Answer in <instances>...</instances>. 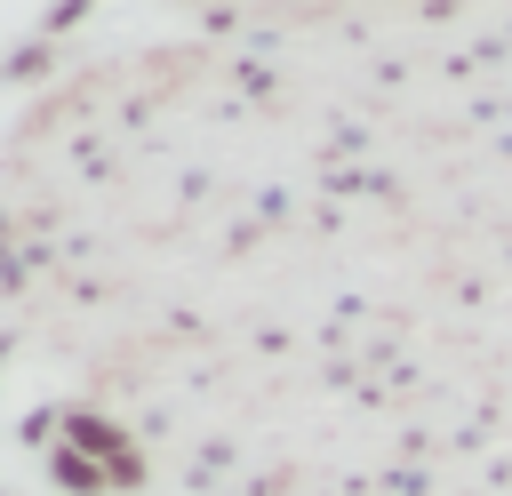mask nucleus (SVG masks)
Listing matches in <instances>:
<instances>
[{
    "mask_svg": "<svg viewBox=\"0 0 512 496\" xmlns=\"http://www.w3.org/2000/svg\"><path fill=\"white\" fill-rule=\"evenodd\" d=\"M64 448H80V456H96L104 472H112L120 456H136V440H128V432H120L112 416H96V408H72V416H64Z\"/></svg>",
    "mask_w": 512,
    "mask_h": 496,
    "instance_id": "1",
    "label": "nucleus"
},
{
    "mask_svg": "<svg viewBox=\"0 0 512 496\" xmlns=\"http://www.w3.org/2000/svg\"><path fill=\"white\" fill-rule=\"evenodd\" d=\"M48 480H56L64 496H112V472H104L96 456H80V448H64V440L48 448Z\"/></svg>",
    "mask_w": 512,
    "mask_h": 496,
    "instance_id": "2",
    "label": "nucleus"
},
{
    "mask_svg": "<svg viewBox=\"0 0 512 496\" xmlns=\"http://www.w3.org/2000/svg\"><path fill=\"white\" fill-rule=\"evenodd\" d=\"M136 488H144V448H136V456H120V464H112V496H136Z\"/></svg>",
    "mask_w": 512,
    "mask_h": 496,
    "instance_id": "3",
    "label": "nucleus"
}]
</instances>
